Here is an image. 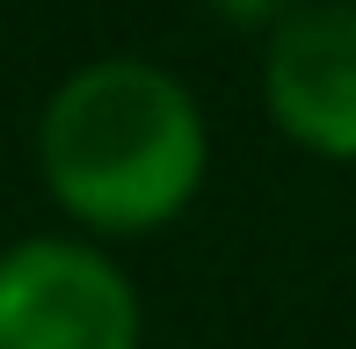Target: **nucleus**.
I'll return each instance as SVG.
<instances>
[{
	"mask_svg": "<svg viewBox=\"0 0 356 349\" xmlns=\"http://www.w3.org/2000/svg\"><path fill=\"white\" fill-rule=\"evenodd\" d=\"M37 174L88 241H138L175 226L211 174V124L197 88L138 51L73 66L37 109Z\"/></svg>",
	"mask_w": 356,
	"mask_h": 349,
	"instance_id": "obj_1",
	"label": "nucleus"
},
{
	"mask_svg": "<svg viewBox=\"0 0 356 349\" xmlns=\"http://www.w3.org/2000/svg\"><path fill=\"white\" fill-rule=\"evenodd\" d=\"M0 349H145L138 284L88 233H22L0 247Z\"/></svg>",
	"mask_w": 356,
	"mask_h": 349,
	"instance_id": "obj_2",
	"label": "nucleus"
},
{
	"mask_svg": "<svg viewBox=\"0 0 356 349\" xmlns=\"http://www.w3.org/2000/svg\"><path fill=\"white\" fill-rule=\"evenodd\" d=\"M262 109L313 161H356V0H305L262 37Z\"/></svg>",
	"mask_w": 356,
	"mask_h": 349,
	"instance_id": "obj_3",
	"label": "nucleus"
},
{
	"mask_svg": "<svg viewBox=\"0 0 356 349\" xmlns=\"http://www.w3.org/2000/svg\"><path fill=\"white\" fill-rule=\"evenodd\" d=\"M204 8H211L225 29H248V37H269V29H277L284 15H298V8H305V0H204Z\"/></svg>",
	"mask_w": 356,
	"mask_h": 349,
	"instance_id": "obj_4",
	"label": "nucleus"
}]
</instances>
